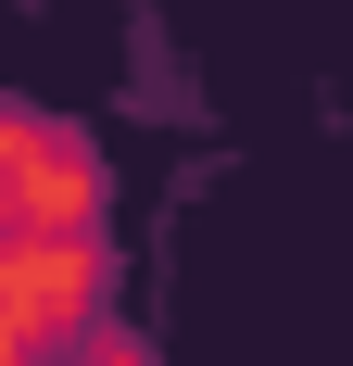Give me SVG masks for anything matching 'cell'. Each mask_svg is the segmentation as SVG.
<instances>
[{
  "label": "cell",
  "instance_id": "3",
  "mask_svg": "<svg viewBox=\"0 0 353 366\" xmlns=\"http://www.w3.org/2000/svg\"><path fill=\"white\" fill-rule=\"evenodd\" d=\"M89 366H139V341H89Z\"/></svg>",
  "mask_w": 353,
  "mask_h": 366
},
{
  "label": "cell",
  "instance_id": "2",
  "mask_svg": "<svg viewBox=\"0 0 353 366\" xmlns=\"http://www.w3.org/2000/svg\"><path fill=\"white\" fill-rule=\"evenodd\" d=\"M64 227H101V152L51 114H13V240H64Z\"/></svg>",
  "mask_w": 353,
  "mask_h": 366
},
{
  "label": "cell",
  "instance_id": "1",
  "mask_svg": "<svg viewBox=\"0 0 353 366\" xmlns=\"http://www.w3.org/2000/svg\"><path fill=\"white\" fill-rule=\"evenodd\" d=\"M0 303H13V354H51L64 329L101 341V227H64V240H13L0 253Z\"/></svg>",
  "mask_w": 353,
  "mask_h": 366
}]
</instances>
